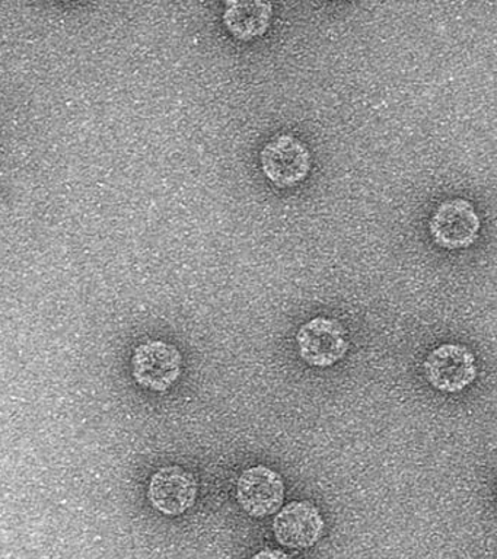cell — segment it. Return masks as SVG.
Returning a JSON list of instances; mask_svg holds the SVG:
<instances>
[{"label": "cell", "instance_id": "cell-8", "mask_svg": "<svg viewBox=\"0 0 497 559\" xmlns=\"http://www.w3.org/2000/svg\"><path fill=\"white\" fill-rule=\"evenodd\" d=\"M199 485L191 472L181 466L161 467L152 475L147 497L165 515H180L194 506Z\"/></svg>", "mask_w": 497, "mask_h": 559}, {"label": "cell", "instance_id": "cell-10", "mask_svg": "<svg viewBox=\"0 0 497 559\" xmlns=\"http://www.w3.org/2000/svg\"><path fill=\"white\" fill-rule=\"evenodd\" d=\"M252 559H292V557L281 549H263L257 552Z\"/></svg>", "mask_w": 497, "mask_h": 559}, {"label": "cell", "instance_id": "cell-4", "mask_svg": "<svg viewBox=\"0 0 497 559\" xmlns=\"http://www.w3.org/2000/svg\"><path fill=\"white\" fill-rule=\"evenodd\" d=\"M482 222L473 203L465 199L443 201L431 214L429 231L435 243L440 248H470L478 238Z\"/></svg>", "mask_w": 497, "mask_h": 559}, {"label": "cell", "instance_id": "cell-3", "mask_svg": "<svg viewBox=\"0 0 497 559\" xmlns=\"http://www.w3.org/2000/svg\"><path fill=\"white\" fill-rule=\"evenodd\" d=\"M423 373L438 391L458 393L477 379V365L474 354L465 345L448 343L431 349L423 362Z\"/></svg>", "mask_w": 497, "mask_h": 559}, {"label": "cell", "instance_id": "cell-7", "mask_svg": "<svg viewBox=\"0 0 497 559\" xmlns=\"http://www.w3.org/2000/svg\"><path fill=\"white\" fill-rule=\"evenodd\" d=\"M324 519L311 501H292L279 511L273 522L277 544L292 549H308L321 539Z\"/></svg>", "mask_w": 497, "mask_h": 559}, {"label": "cell", "instance_id": "cell-9", "mask_svg": "<svg viewBox=\"0 0 497 559\" xmlns=\"http://www.w3.org/2000/svg\"><path fill=\"white\" fill-rule=\"evenodd\" d=\"M273 16L272 3L226 2L224 11L225 28L241 41L260 38L269 29Z\"/></svg>", "mask_w": 497, "mask_h": 559}, {"label": "cell", "instance_id": "cell-2", "mask_svg": "<svg viewBox=\"0 0 497 559\" xmlns=\"http://www.w3.org/2000/svg\"><path fill=\"white\" fill-rule=\"evenodd\" d=\"M296 345L299 357L308 366L327 369L346 357L347 332L338 319L317 317L299 328Z\"/></svg>", "mask_w": 497, "mask_h": 559}, {"label": "cell", "instance_id": "cell-6", "mask_svg": "<svg viewBox=\"0 0 497 559\" xmlns=\"http://www.w3.org/2000/svg\"><path fill=\"white\" fill-rule=\"evenodd\" d=\"M237 500L256 519L277 513L285 500V483L272 467L257 465L244 471L237 480Z\"/></svg>", "mask_w": 497, "mask_h": 559}, {"label": "cell", "instance_id": "cell-1", "mask_svg": "<svg viewBox=\"0 0 497 559\" xmlns=\"http://www.w3.org/2000/svg\"><path fill=\"white\" fill-rule=\"evenodd\" d=\"M264 177L281 188L295 187L307 179L312 168L311 152L299 139L281 134L260 152Z\"/></svg>", "mask_w": 497, "mask_h": 559}, {"label": "cell", "instance_id": "cell-5", "mask_svg": "<svg viewBox=\"0 0 497 559\" xmlns=\"http://www.w3.org/2000/svg\"><path fill=\"white\" fill-rule=\"evenodd\" d=\"M181 366V353L176 345L164 343V341H147L134 349L133 378L151 391H168L180 378Z\"/></svg>", "mask_w": 497, "mask_h": 559}]
</instances>
